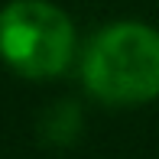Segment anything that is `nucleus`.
Wrapping results in <instances>:
<instances>
[{
    "label": "nucleus",
    "instance_id": "nucleus-2",
    "mask_svg": "<svg viewBox=\"0 0 159 159\" xmlns=\"http://www.w3.org/2000/svg\"><path fill=\"white\" fill-rule=\"evenodd\" d=\"M78 36L52 0H10L0 10V59L16 75L42 81L75 62Z\"/></svg>",
    "mask_w": 159,
    "mask_h": 159
},
{
    "label": "nucleus",
    "instance_id": "nucleus-1",
    "mask_svg": "<svg viewBox=\"0 0 159 159\" xmlns=\"http://www.w3.org/2000/svg\"><path fill=\"white\" fill-rule=\"evenodd\" d=\"M81 81L94 101L111 107L159 98V30L136 20L107 23L81 52Z\"/></svg>",
    "mask_w": 159,
    "mask_h": 159
},
{
    "label": "nucleus",
    "instance_id": "nucleus-3",
    "mask_svg": "<svg viewBox=\"0 0 159 159\" xmlns=\"http://www.w3.org/2000/svg\"><path fill=\"white\" fill-rule=\"evenodd\" d=\"M84 117L78 101H55L52 107H46L39 117V136L46 146H71V143L81 136Z\"/></svg>",
    "mask_w": 159,
    "mask_h": 159
}]
</instances>
